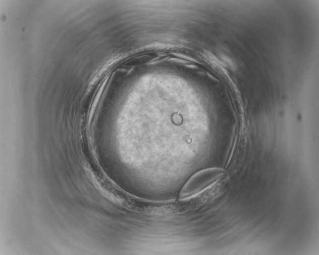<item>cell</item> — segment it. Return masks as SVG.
Listing matches in <instances>:
<instances>
[{
  "mask_svg": "<svg viewBox=\"0 0 319 255\" xmlns=\"http://www.w3.org/2000/svg\"><path fill=\"white\" fill-rule=\"evenodd\" d=\"M223 172L221 168H210L196 173L183 187L179 199L187 200L200 194L214 184Z\"/></svg>",
  "mask_w": 319,
  "mask_h": 255,
  "instance_id": "obj_1",
  "label": "cell"
}]
</instances>
